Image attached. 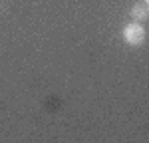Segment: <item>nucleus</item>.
I'll return each mask as SVG.
<instances>
[{
	"instance_id": "f257e3e1",
	"label": "nucleus",
	"mask_w": 149,
	"mask_h": 143,
	"mask_svg": "<svg viewBox=\"0 0 149 143\" xmlns=\"http://www.w3.org/2000/svg\"><path fill=\"white\" fill-rule=\"evenodd\" d=\"M123 38H125L127 44L139 46V44L145 40V30H143V26H139V24H129V26H125V30H123Z\"/></svg>"
},
{
	"instance_id": "f03ea898",
	"label": "nucleus",
	"mask_w": 149,
	"mask_h": 143,
	"mask_svg": "<svg viewBox=\"0 0 149 143\" xmlns=\"http://www.w3.org/2000/svg\"><path fill=\"white\" fill-rule=\"evenodd\" d=\"M131 16H133L135 20H139V22L147 20V16H149L147 6H145V4H135V6L131 8Z\"/></svg>"
}]
</instances>
